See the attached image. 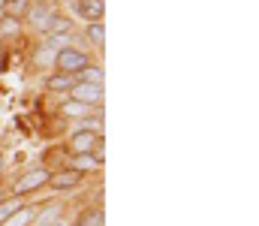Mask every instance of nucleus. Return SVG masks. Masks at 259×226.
<instances>
[{
  "label": "nucleus",
  "mask_w": 259,
  "mask_h": 226,
  "mask_svg": "<svg viewBox=\"0 0 259 226\" xmlns=\"http://www.w3.org/2000/svg\"><path fill=\"white\" fill-rule=\"evenodd\" d=\"M88 64H91V58H88L84 52L72 49V46H66V49H61V52L55 55V70L64 73V75H78Z\"/></svg>",
  "instance_id": "f257e3e1"
},
{
  "label": "nucleus",
  "mask_w": 259,
  "mask_h": 226,
  "mask_svg": "<svg viewBox=\"0 0 259 226\" xmlns=\"http://www.w3.org/2000/svg\"><path fill=\"white\" fill-rule=\"evenodd\" d=\"M49 184V172L46 169H33V172H27V175H21L18 181H15V187H12V196H27V193H36V190H42Z\"/></svg>",
  "instance_id": "f03ea898"
},
{
  "label": "nucleus",
  "mask_w": 259,
  "mask_h": 226,
  "mask_svg": "<svg viewBox=\"0 0 259 226\" xmlns=\"http://www.w3.org/2000/svg\"><path fill=\"white\" fill-rule=\"evenodd\" d=\"M69 94H72V100H75V103H84V106H91V109L103 106V84L75 81V84L69 87Z\"/></svg>",
  "instance_id": "7ed1b4c3"
},
{
  "label": "nucleus",
  "mask_w": 259,
  "mask_h": 226,
  "mask_svg": "<svg viewBox=\"0 0 259 226\" xmlns=\"http://www.w3.org/2000/svg\"><path fill=\"white\" fill-rule=\"evenodd\" d=\"M100 133L97 130H75L72 136H69V142H66V148L72 151V154H88V151H100Z\"/></svg>",
  "instance_id": "20e7f679"
},
{
  "label": "nucleus",
  "mask_w": 259,
  "mask_h": 226,
  "mask_svg": "<svg viewBox=\"0 0 259 226\" xmlns=\"http://www.w3.org/2000/svg\"><path fill=\"white\" fill-rule=\"evenodd\" d=\"M84 181V172L78 169H61V172H49V187L52 190H75L78 184Z\"/></svg>",
  "instance_id": "39448f33"
},
{
  "label": "nucleus",
  "mask_w": 259,
  "mask_h": 226,
  "mask_svg": "<svg viewBox=\"0 0 259 226\" xmlns=\"http://www.w3.org/2000/svg\"><path fill=\"white\" fill-rule=\"evenodd\" d=\"M58 12V3L55 0H30V9H27V15H30V24L33 27H46V21L52 18Z\"/></svg>",
  "instance_id": "423d86ee"
},
{
  "label": "nucleus",
  "mask_w": 259,
  "mask_h": 226,
  "mask_svg": "<svg viewBox=\"0 0 259 226\" xmlns=\"http://www.w3.org/2000/svg\"><path fill=\"white\" fill-rule=\"evenodd\" d=\"M72 9H75V15L78 18H84V21H103V12H106V3L103 0H75L72 3Z\"/></svg>",
  "instance_id": "0eeeda50"
},
{
  "label": "nucleus",
  "mask_w": 259,
  "mask_h": 226,
  "mask_svg": "<svg viewBox=\"0 0 259 226\" xmlns=\"http://www.w3.org/2000/svg\"><path fill=\"white\" fill-rule=\"evenodd\" d=\"M69 163H72L69 169H78V172H88V169H100V166H103V154H100V151L72 154V160H69Z\"/></svg>",
  "instance_id": "6e6552de"
},
{
  "label": "nucleus",
  "mask_w": 259,
  "mask_h": 226,
  "mask_svg": "<svg viewBox=\"0 0 259 226\" xmlns=\"http://www.w3.org/2000/svg\"><path fill=\"white\" fill-rule=\"evenodd\" d=\"M27 9H30V0H3V3H0V12H3L6 18H12V21L27 18Z\"/></svg>",
  "instance_id": "1a4fd4ad"
},
{
  "label": "nucleus",
  "mask_w": 259,
  "mask_h": 226,
  "mask_svg": "<svg viewBox=\"0 0 259 226\" xmlns=\"http://www.w3.org/2000/svg\"><path fill=\"white\" fill-rule=\"evenodd\" d=\"M42 30H46L49 36H66V33L72 30V21H69V18H64V15H58V12H55V15H52V18L46 21V27H42Z\"/></svg>",
  "instance_id": "9d476101"
},
{
  "label": "nucleus",
  "mask_w": 259,
  "mask_h": 226,
  "mask_svg": "<svg viewBox=\"0 0 259 226\" xmlns=\"http://www.w3.org/2000/svg\"><path fill=\"white\" fill-rule=\"evenodd\" d=\"M61 115H64V118H72V121H84V118L91 115V106L69 100V103H64V106H61Z\"/></svg>",
  "instance_id": "9b49d317"
},
{
  "label": "nucleus",
  "mask_w": 259,
  "mask_h": 226,
  "mask_svg": "<svg viewBox=\"0 0 259 226\" xmlns=\"http://www.w3.org/2000/svg\"><path fill=\"white\" fill-rule=\"evenodd\" d=\"M33 217H36V208H30V205H21L9 220H3L0 226H27V223H33Z\"/></svg>",
  "instance_id": "f8f14e48"
},
{
  "label": "nucleus",
  "mask_w": 259,
  "mask_h": 226,
  "mask_svg": "<svg viewBox=\"0 0 259 226\" xmlns=\"http://www.w3.org/2000/svg\"><path fill=\"white\" fill-rule=\"evenodd\" d=\"M61 211H64L61 205H46V208H42V214H36V217H33V223H36V226L58 223V220H61Z\"/></svg>",
  "instance_id": "ddd939ff"
},
{
  "label": "nucleus",
  "mask_w": 259,
  "mask_h": 226,
  "mask_svg": "<svg viewBox=\"0 0 259 226\" xmlns=\"http://www.w3.org/2000/svg\"><path fill=\"white\" fill-rule=\"evenodd\" d=\"M18 208H21V199H18V196L0 199V223H3V220H9V217H12V214L18 211Z\"/></svg>",
  "instance_id": "4468645a"
},
{
  "label": "nucleus",
  "mask_w": 259,
  "mask_h": 226,
  "mask_svg": "<svg viewBox=\"0 0 259 226\" xmlns=\"http://www.w3.org/2000/svg\"><path fill=\"white\" fill-rule=\"evenodd\" d=\"M72 84H75V78H72V75H64V73L52 75V78L46 81V87H49V91H69Z\"/></svg>",
  "instance_id": "2eb2a0df"
},
{
  "label": "nucleus",
  "mask_w": 259,
  "mask_h": 226,
  "mask_svg": "<svg viewBox=\"0 0 259 226\" xmlns=\"http://www.w3.org/2000/svg\"><path fill=\"white\" fill-rule=\"evenodd\" d=\"M88 42L97 46V49L106 42V27H103V21H94V24L88 27Z\"/></svg>",
  "instance_id": "dca6fc26"
},
{
  "label": "nucleus",
  "mask_w": 259,
  "mask_h": 226,
  "mask_svg": "<svg viewBox=\"0 0 259 226\" xmlns=\"http://www.w3.org/2000/svg\"><path fill=\"white\" fill-rule=\"evenodd\" d=\"M78 81H88V84H103V70H100V67H94V64H88V67L78 73Z\"/></svg>",
  "instance_id": "f3484780"
},
{
  "label": "nucleus",
  "mask_w": 259,
  "mask_h": 226,
  "mask_svg": "<svg viewBox=\"0 0 259 226\" xmlns=\"http://www.w3.org/2000/svg\"><path fill=\"white\" fill-rule=\"evenodd\" d=\"M75 226H103V211H100V208H91V211H84V217H81Z\"/></svg>",
  "instance_id": "a211bd4d"
},
{
  "label": "nucleus",
  "mask_w": 259,
  "mask_h": 226,
  "mask_svg": "<svg viewBox=\"0 0 259 226\" xmlns=\"http://www.w3.org/2000/svg\"><path fill=\"white\" fill-rule=\"evenodd\" d=\"M52 226H64V223H61V220H58V223H52Z\"/></svg>",
  "instance_id": "6ab92c4d"
}]
</instances>
